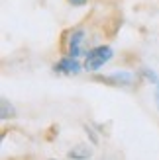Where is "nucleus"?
Masks as SVG:
<instances>
[{
	"mask_svg": "<svg viewBox=\"0 0 159 160\" xmlns=\"http://www.w3.org/2000/svg\"><path fill=\"white\" fill-rule=\"evenodd\" d=\"M10 115H14V108L8 106L6 100H2V119H8Z\"/></svg>",
	"mask_w": 159,
	"mask_h": 160,
	"instance_id": "39448f33",
	"label": "nucleus"
},
{
	"mask_svg": "<svg viewBox=\"0 0 159 160\" xmlns=\"http://www.w3.org/2000/svg\"><path fill=\"white\" fill-rule=\"evenodd\" d=\"M110 59H112V49L110 47H94V49H90L89 53H86V59H85V68L86 70H98L104 62H108Z\"/></svg>",
	"mask_w": 159,
	"mask_h": 160,
	"instance_id": "f257e3e1",
	"label": "nucleus"
},
{
	"mask_svg": "<svg viewBox=\"0 0 159 160\" xmlns=\"http://www.w3.org/2000/svg\"><path fill=\"white\" fill-rule=\"evenodd\" d=\"M155 100H157V106H159V84H157V90H155Z\"/></svg>",
	"mask_w": 159,
	"mask_h": 160,
	"instance_id": "0eeeda50",
	"label": "nucleus"
},
{
	"mask_svg": "<svg viewBox=\"0 0 159 160\" xmlns=\"http://www.w3.org/2000/svg\"><path fill=\"white\" fill-rule=\"evenodd\" d=\"M89 154H90V150L85 148V147H77V150H71V152H69L71 158H85V156H89Z\"/></svg>",
	"mask_w": 159,
	"mask_h": 160,
	"instance_id": "20e7f679",
	"label": "nucleus"
},
{
	"mask_svg": "<svg viewBox=\"0 0 159 160\" xmlns=\"http://www.w3.org/2000/svg\"><path fill=\"white\" fill-rule=\"evenodd\" d=\"M55 72H59V74H77L79 70H81V62L77 61V57H63L57 65L53 67Z\"/></svg>",
	"mask_w": 159,
	"mask_h": 160,
	"instance_id": "7ed1b4c3",
	"label": "nucleus"
},
{
	"mask_svg": "<svg viewBox=\"0 0 159 160\" xmlns=\"http://www.w3.org/2000/svg\"><path fill=\"white\" fill-rule=\"evenodd\" d=\"M83 41H85V31L83 29H73L69 33V39L65 41L67 55H71V57H79V55H81V49H83Z\"/></svg>",
	"mask_w": 159,
	"mask_h": 160,
	"instance_id": "f03ea898",
	"label": "nucleus"
},
{
	"mask_svg": "<svg viewBox=\"0 0 159 160\" xmlns=\"http://www.w3.org/2000/svg\"><path fill=\"white\" fill-rule=\"evenodd\" d=\"M69 4H73V6H85L86 4V0H67Z\"/></svg>",
	"mask_w": 159,
	"mask_h": 160,
	"instance_id": "423d86ee",
	"label": "nucleus"
}]
</instances>
